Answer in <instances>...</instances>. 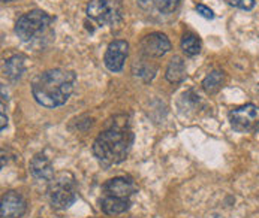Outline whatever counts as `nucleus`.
Here are the masks:
<instances>
[{"mask_svg":"<svg viewBox=\"0 0 259 218\" xmlns=\"http://www.w3.org/2000/svg\"><path fill=\"white\" fill-rule=\"evenodd\" d=\"M48 197L50 203L56 209H68L76 200V185L75 178L71 172L57 174L48 185Z\"/></svg>","mask_w":259,"mask_h":218,"instance_id":"7ed1b4c3","label":"nucleus"},{"mask_svg":"<svg viewBox=\"0 0 259 218\" xmlns=\"http://www.w3.org/2000/svg\"><path fill=\"white\" fill-rule=\"evenodd\" d=\"M2 126H0V129L2 130H5L6 129V126H8V117L5 115V105H2Z\"/></svg>","mask_w":259,"mask_h":218,"instance_id":"412c9836","label":"nucleus"},{"mask_svg":"<svg viewBox=\"0 0 259 218\" xmlns=\"http://www.w3.org/2000/svg\"><path fill=\"white\" fill-rule=\"evenodd\" d=\"M165 78H166L168 82H171V84H174V85H177V84H180V82L185 81L186 65L182 57L174 56V57L171 59V62H169V65H168V68H166Z\"/></svg>","mask_w":259,"mask_h":218,"instance_id":"ddd939ff","label":"nucleus"},{"mask_svg":"<svg viewBox=\"0 0 259 218\" xmlns=\"http://www.w3.org/2000/svg\"><path fill=\"white\" fill-rule=\"evenodd\" d=\"M24 69H26V57L20 56V54L12 56L5 63V75L11 81H18L21 78V75L24 73Z\"/></svg>","mask_w":259,"mask_h":218,"instance_id":"4468645a","label":"nucleus"},{"mask_svg":"<svg viewBox=\"0 0 259 218\" xmlns=\"http://www.w3.org/2000/svg\"><path fill=\"white\" fill-rule=\"evenodd\" d=\"M229 123L238 133H249L256 130L259 124V106L253 103L243 105L229 112Z\"/></svg>","mask_w":259,"mask_h":218,"instance_id":"39448f33","label":"nucleus"},{"mask_svg":"<svg viewBox=\"0 0 259 218\" xmlns=\"http://www.w3.org/2000/svg\"><path fill=\"white\" fill-rule=\"evenodd\" d=\"M225 82V75L221 71H213L210 72L202 81V88L207 94H216L223 87Z\"/></svg>","mask_w":259,"mask_h":218,"instance_id":"2eb2a0df","label":"nucleus"},{"mask_svg":"<svg viewBox=\"0 0 259 218\" xmlns=\"http://www.w3.org/2000/svg\"><path fill=\"white\" fill-rule=\"evenodd\" d=\"M127 54H129V43L126 40H121V39L112 40L108 45L105 57H104L105 66L111 72H120L124 66Z\"/></svg>","mask_w":259,"mask_h":218,"instance_id":"6e6552de","label":"nucleus"},{"mask_svg":"<svg viewBox=\"0 0 259 218\" xmlns=\"http://www.w3.org/2000/svg\"><path fill=\"white\" fill-rule=\"evenodd\" d=\"M76 75L66 69H51L37 75L32 82V94L39 105L45 108L63 106L72 91Z\"/></svg>","mask_w":259,"mask_h":218,"instance_id":"f257e3e1","label":"nucleus"},{"mask_svg":"<svg viewBox=\"0 0 259 218\" xmlns=\"http://www.w3.org/2000/svg\"><path fill=\"white\" fill-rule=\"evenodd\" d=\"M30 174L39 180V181H53L54 175V168L51 165V161L47 158V155L44 154H36L32 160H30Z\"/></svg>","mask_w":259,"mask_h":218,"instance_id":"9b49d317","label":"nucleus"},{"mask_svg":"<svg viewBox=\"0 0 259 218\" xmlns=\"http://www.w3.org/2000/svg\"><path fill=\"white\" fill-rule=\"evenodd\" d=\"M53 23V17L40 9H33L18 18L15 24V33L23 42H30L40 36Z\"/></svg>","mask_w":259,"mask_h":218,"instance_id":"20e7f679","label":"nucleus"},{"mask_svg":"<svg viewBox=\"0 0 259 218\" xmlns=\"http://www.w3.org/2000/svg\"><path fill=\"white\" fill-rule=\"evenodd\" d=\"M228 5L244 9V11H250L255 6V0H225Z\"/></svg>","mask_w":259,"mask_h":218,"instance_id":"6ab92c4d","label":"nucleus"},{"mask_svg":"<svg viewBox=\"0 0 259 218\" xmlns=\"http://www.w3.org/2000/svg\"><path fill=\"white\" fill-rule=\"evenodd\" d=\"M196 12L201 15V17H204V18H207V20H213L214 18V12L208 8V6H205V5H196Z\"/></svg>","mask_w":259,"mask_h":218,"instance_id":"aec40b11","label":"nucleus"},{"mask_svg":"<svg viewBox=\"0 0 259 218\" xmlns=\"http://www.w3.org/2000/svg\"><path fill=\"white\" fill-rule=\"evenodd\" d=\"M3 2H6V0H3Z\"/></svg>","mask_w":259,"mask_h":218,"instance_id":"4be33fe9","label":"nucleus"},{"mask_svg":"<svg viewBox=\"0 0 259 218\" xmlns=\"http://www.w3.org/2000/svg\"><path fill=\"white\" fill-rule=\"evenodd\" d=\"M87 17L99 24H112L120 18L117 5L111 0H92L87 5Z\"/></svg>","mask_w":259,"mask_h":218,"instance_id":"423d86ee","label":"nucleus"},{"mask_svg":"<svg viewBox=\"0 0 259 218\" xmlns=\"http://www.w3.org/2000/svg\"><path fill=\"white\" fill-rule=\"evenodd\" d=\"M171 51V42L166 35L154 32L144 36L140 42V54L146 59H157L163 57Z\"/></svg>","mask_w":259,"mask_h":218,"instance_id":"0eeeda50","label":"nucleus"},{"mask_svg":"<svg viewBox=\"0 0 259 218\" xmlns=\"http://www.w3.org/2000/svg\"><path fill=\"white\" fill-rule=\"evenodd\" d=\"M104 191H105V196L129 199L137 191V187L132 180L124 178V177H117L104 184Z\"/></svg>","mask_w":259,"mask_h":218,"instance_id":"9d476101","label":"nucleus"},{"mask_svg":"<svg viewBox=\"0 0 259 218\" xmlns=\"http://www.w3.org/2000/svg\"><path fill=\"white\" fill-rule=\"evenodd\" d=\"M134 68H138V71H134V75L144 81H150L156 73V66H151L150 63H146L143 60H140L138 63H134Z\"/></svg>","mask_w":259,"mask_h":218,"instance_id":"f3484780","label":"nucleus"},{"mask_svg":"<svg viewBox=\"0 0 259 218\" xmlns=\"http://www.w3.org/2000/svg\"><path fill=\"white\" fill-rule=\"evenodd\" d=\"M132 144L134 133L127 127L126 121L115 123L99 133L93 144V154L102 166L110 168L127 158Z\"/></svg>","mask_w":259,"mask_h":218,"instance_id":"f03ea898","label":"nucleus"},{"mask_svg":"<svg viewBox=\"0 0 259 218\" xmlns=\"http://www.w3.org/2000/svg\"><path fill=\"white\" fill-rule=\"evenodd\" d=\"M131 208L129 199L114 197V196H105L101 202V209L107 215H118Z\"/></svg>","mask_w":259,"mask_h":218,"instance_id":"f8f14e48","label":"nucleus"},{"mask_svg":"<svg viewBox=\"0 0 259 218\" xmlns=\"http://www.w3.org/2000/svg\"><path fill=\"white\" fill-rule=\"evenodd\" d=\"M151 2L162 14H171L179 8L182 0H151Z\"/></svg>","mask_w":259,"mask_h":218,"instance_id":"a211bd4d","label":"nucleus"},{"mask_svg":"<svg viewBox=\"0 0 259 218\" xmlns=\"http://www.w3.org/2000/svg\"><path fill=\"white\" fill-rule=\"evenodd\" d=\"M27 203L17 191H8L2 196L0 215L2 218H21L26 214Z\"/></svg>","mask_w":259,"mask_h":218,"instance_id":"1a4fd4ad","label":"nucleus"},{"mask_svg":"<svg viewBox=\"0 0 259 218\" xmlns=\"http://www.w3.org/2000/svg\"><path fill=\"white\" fill-rule=\"evenodd\" d=\"M182 49L189 57L198 56L201 52V40H199V37L192 35V33H186L183 39H182Z\"/></svg>","mask_w":259,"mask_h":218,"instance_id":"dca6fc26","label":"nucleus"}]
</instances>
